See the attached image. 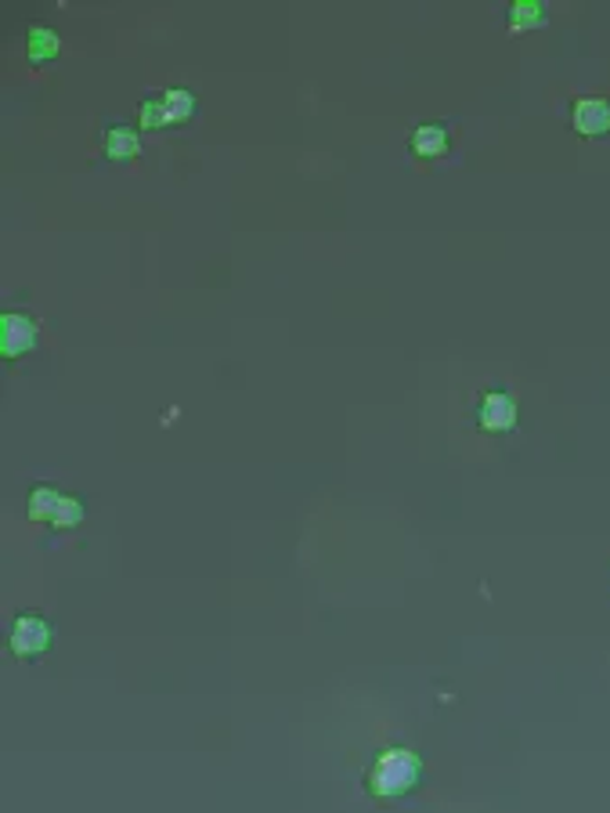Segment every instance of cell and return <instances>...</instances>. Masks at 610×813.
I'll return each mask as SVG.
<instances>
[{
  "label": "cell",
  "mask_w": 610,
  "mask_h": 813,
  "mask_svg": "<svg viewBox=\"0 0 610 813\" xmlns=\"http://www.w3.org/2000/svg\"><path fill=\"white\" fill-rule=\"evenodd\" d=\"M419 781H422V759L419 752L405 749V745L383 749L365 770V789L376 799H405L416 792Z\"/></svg>",
  "instance_id": "cell-1"
},
{
  "label": "cell",
  "mask_w": 610,
  "mask_h": 813,
  "mask_svg": "<svg viewBox=\"0 0 610 813\" xmlns=\"http://www.w3.org/2000/svg\"><path fill=\"white\" fill-rule=\"evenodd\" d=\"M51 644H55V630H51V622L44 615H36V611H25L15 622H11V633H8V647L11 655L22 658V662H33L40 655H47Z\"/></svg>",
  "instance_id": "cell-2"
},
{
  "label": "cell",
  "mask_w": 610,
  "mask_h": 813,
  "mask_svg": "<svg viewBox=\"0 0 610 813\" xmlns=\"http://www.w3.org/2000/svg\"><path fill=\"white\" fill-rule=\"evenodd\" d=\"M521 420V405L506 391H488L477 398V426L488 434H510Z\"/></svg>",
  "instance_id": "cell-3"
},
{
  "label": "cell",
  "mask_w": 610,
  "mask_h": 813,
  "mask_svg": "<svg viewBox=\"0 0 610 813\" xmlns=\"http://www.w3.org/2000/svg\"><path fill=\"white\" fill-rule=\"evenodd\" d=\"M36 340H40V326H36V318H30V315H22V312H8V315H0V355L8 358H22V355H30L33 348H36Z\"/></svg>",
  "instance_id": "cell-4"
},
{
  "label": "cell",
  "mask_w": 610,
  "mask_h": 813,
  "mask_svg": "<svg viewBox=\"0 0 610 813\" xmlns=\"http://www.w3.org/2000/svg\"><path fill=\"white\" fill-rule=\"evenodd\" d=\"M571 127L581 138H603L610 135V102L600 95H586L571 105Z\"/></svg>",
  "instance_id": "cell-5"
},
{
  "label": "cell",
  "mask_w": 610,
  "mask_h": 813,
  "mask_svg": "<svg viewBox=\"0 0 610 813\" xmlns=\"http://www.w3.org/2000/svg\"><path fill=\"white\" fill-rule=\"evenodd\" d=\"M452 145V130L445 124H419L413 135H408V149L416 159H441Z\"/></svg>",
  "instance_id": "cell-6"
},
{
  "label": "cell",
  "mask_w": 610,
  "mask_h": 813,
  "mask_svg": "<svg viewBox=\"0 0 610 813\" xmlns=\"http://www.w3.org/2000/svg\"><path fill=\"white\" fill-rule=\"evenodd\" d=\"M101 149H105V156H109V159H116V163H127V159H135L141 152L138 127H130V124L109 127V130H105V138H101Z\"/></svg>",
  "instance_id": "cell-7"
},
{
  "label": "cell",
  "mask_w": 610,
  "mask_h": 813,
  "mask_svg": "<svg viewBox=\"0 0 610 813\" xmlns=\"http://www.w3.org/2000/svg\"><path fill=\"white\" fill-rule=\"evenodd\" d=\"M62 499H65V492L51 488V485H33L30 488V506H25V510H30V521H36V525H55Z\"/></svg>",
  "instance_id": "cell-8"
},
{
  "label": "cell",
  "mask_w": 610,
  "mask_h": 813,
  "mask_svg": "<svg viewBox=\"0 0 610 813\" xmlns=\"http://www.w3.org/2000/svg\"><path fill=\"white\" fill-rule=\"evenodd\" d=\"M25 51H30V62L44 65V62H51V59H58L62 40H58L55 30H51V25H33V30H30V40H25Z\"/></svg>",
  "instance_id": "cell-9"
},
{
  "label": "cell",
  "mask_w": 610,
  "mask_h": 813,
  "mask_svg": "<svg viewBox=\"0 0 610 813\" xmlns=\"http://www.w3.org/2000/svg\"><path fill=\"white\" fill-rule=\"evenodd\" d=\"M510 30L513 33H524V30H535V25L546 22V4L542 0H516L510 4Z\"/></svg>",
  "instance_id": "cell-10"
},
{
  "label": "cell",
  "mask_w": 610,
  "mask_h": 813,
  "mask_svg": "<svg viewBox=\"0 0 610 813\" xmlns=\"http://www.w3.org/2000/svg\"><path fill=\"white\" fill-rule=\"evenodd\" d=\"M159 98H163V105H167L170 124H184V119L195 116V95H192L189 87H170Z\"/></svg>",
  "instance_id": "cell-11"
},
{
  "label": "cell",
  "mask_w": 610,
  "mask_h": 813,
  "mask_svg": "<svg viewBox=\"0 0 610 813\" xmlns=\"http://www.w3.org/2000/svg\"><path fill=\"white\" fill-rule=\"evenodd\" d=\"M84 517H87L84 499H79V496H69V492H65V499H62V506H58V517H55V525H51V528L69 531V528H79V521H84Z\"/></svg>",
  "instance_id": "cell-12"
},
{
  "label": "cell",
  "mask_w": 610,
  "mask_h": 813,
  "mask_svg": "<svg viewBox=\"0 0 610 813\" xmlns=\"http://www.w3.org/2000/svg\"><path fill=\"white\" fill-rule=\"evenodd\" d=\"M138 127L141 130H159V127H170V113L163 98H145L141 109H138Z\"/></svg>",
  "instance_id": "cell-13"
}]
</instances>
